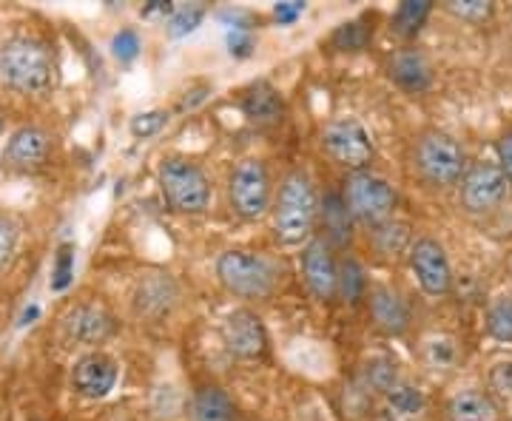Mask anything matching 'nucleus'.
Wrapping results in <instances>:
<instances>
[{"instance_id":"nucleus-37","label":"nucleus","mask_w":512,"mask_h":421,"mask_svg":"<svg viewBox=\"0 0 512 421\" xmlns=\"http://www.w3.org/2000/svg\"><path fill=\"white\" fill-rule=\"evenodd\" d=\"M490 387H493V393H498L501 399H512V359L507 362H498L490 370Z\"/></svg>"},{"instance_id":"nucleus-3","label":"nucleus","mask_w":512,"mask_h":421,"mask_svg":"<svg viewBox=\"0 0 512 421\" xmlns=\"http://www.w3.org/2000/svg\"><path fill=\"white\" fill-rule=\"evenodd\" d=\"M157 180L171 211L200 217L211 205V183L200 165L185 157H165L157 168Z\"/></svg>"},{"instance_id":"nucleus-1","label":"nucleus","mask_w":512,"mask_h":421,"mask_svg":"<svg viewBox=\"0 0 512 421\" xmlns=\"http://www.w3.org/2000/svg\"><path fill=\"white\" fill-rule=\"evenodd\" d=\"M0 77L9 89L26 97H43L55 89V57L37 37H9L0 46Z\"/></svg>"},{"instance_id":"nucleus-4","label":"nucleus","mask_w":512,"mask_h":421,"mask_svg":"<svg viewBox=\"0 0 512 421\" xmlns=\"http://www.w3.org/2000/svg\"><path fill=\"white\" fill-rule=\"evenodd\" d=\"M217 279L225 291L248 302H262L271 299L276 288V274L271 262L251 251L231 248L217 259Z\"/></svg>"},{"instance_id":"nucleus-33","label":"nucleus","mask_w":512,"mask_h":421,"mask_svg":"<svg viewBox=\"0 0 512 421\" xmlns=\"http://www.w3.org/2000/svg\"><path fill=\"white\" fill-rule=\"evenodd\" d=\"M20 245V225L9 214H0V271L15 259Z\"/></svg>"},{"instance_id":"nucleus-30","label":"nucleus","mask_w":512,"mask_h":421,"mask_svg":"<svg viewBox=\"0 0 512 421\" xmlns=\"http://www.w3.org/2000/svg\"><path fill=\"white\" fill-rule=\"evenodd\" d=\"M202 20H205V6H200V3L177 6L174 15L165 20V32H168V37H185L197 32Z\"/></svg>"},{"instance_id":"nucleus-10","label":"nucleus","mask_w":512,"mask_h":421,"mask_svg":"<svg viewBox=\"0 0 512 421\" xmlns=\"http://www.w3.org/2000/svg\"><path fill=\"white\" fill-rule=\"evenodd\" d=\"M222 342H225L228 353H234L237 359H265L268 348H271L265 322L248 308H237L225 316Z\"/></svg>"},{"instance_id":"nucleus-34","label":"nucleus","mask_w":512,"mask_h":421,"mask_svg":"<svg viewBox=\"0 0 512 421\" xmlns=\"http://www.w3.org/2000/svg\"><path fill=\"white\" fill-rule=\"evenodd\" d=\"M140 49H143V43H140V35L134 29H120L117 35L111 37V55L117 57L120 63L137 60Z\"/></svg>"},{"instance_id":"nucleus-39","label":"nucleus","mask_w":512,"mask_h":421,"mask_svg":"<svg viewBox=\"0 0 512 421\" xmlns=\"http://www.w3.org/2000/svg\"><path fill=\"white\" fill-rule=\"evenodd\" d=\"M305 15V3L302 0H285V3H276L274 6V18L282 23V26H291L296 20Z\"/></svg>"},{"instance_id":"nucleus-15","label":"nucleus","mask_w":512,"mask_h":421,"mask_svg":"<svg viewBox=\"0 0 512 421\" xmlns=\"http://www.w3.org/2000/svg\"><path fill=\"white\" fill-rule=\"evenodd\" d=\"M63 333L77 345H103L117 333V319L103 305H74L72 311L63 316Z\"/></svg>"},{"instance_id":"nucleus-5","label":"nucleus","mask_w":512,"mask_h":421,"mask_svg":"<svg viewBox=\"0 0 512 421\" xmlns=\"http://www.w3.org/2000/svg\"><path fill=\"white\" fill-rule=\"evenodd\" d=\"M416 168L430 185L447 188V185L461 183L467 171V157L456 137L444 131H427L421 134L419 146H416Z\"/></svg>"},{"instance_id":"nucleus-28","label":"nucleus","mask_w":512,"mask_h":421,"mask_svg":"<svg viewBox=\"0 0 512 421\" xmlns=\"http://www.w3.org/2000/svg\"><path fill=\"white\" fill-rule=\"evenodd\" d=\"M367 43H370V29H367L362 20H350L333 29L330 35V46L336 52H362Z\"/></svg>"},{"instance_id":"nucleus-6","label":"nucleus","mask_w":512,"mask_h":421,"mask_svg":"<svg viewBox=\"0 0 512 421\" xmlns=\"http://www.w3.org/2000/svg\"><path fill=\"white\" fill-rule=\"evenodd\" d=\"M342 197L348 202L350 214L356 222H365L370 228L393 220L396 208V188L387 183L384 177L373 171H356L345 180Z\"/></svg>"},{"instance_id":"nucleus-12","label":"nucleus","mask_w":512,"mask_h":421,"mask_svg":"<svg viewBox=\"0 0 512 421\" xmlns=\"http://www.w3.org/2000/svg\"><path fill=\"white\" fill-rule=\"evenodd\" d=\"M302 279L319 302H333L339 288V259L322 237H311L302 248Z\"/></svg>"},{"instance_id":"nucleus-42","label":"nucleus","mask_w":512,"mask_h":421,"mask_svg":"<svg viewBox=\"0 0 512 421\" xmlns=\"http://www.w3.org/2000/svg\"><path fill=\"white\" fill-rule=\"evenodd\" d=\"M0 137H3V114H0Z\"/></svg>"},{"instance_id":"nucleus-36","label":"nucleus","mask_w":512,"mask_h":421,"mask_svg":"<svg viewBox=\"0 0 512 421\" xmlns=\"http://www.w3.org/2000/svg\"><path fill=\"white\" fill-rule=\"evenodd\" d=\"M74 274V245H60L55 259V274H52V288L66 291Z\"/></svg>"},{"instance_id":"nucleus-21","label":"nucleus","mask_w":512,"mask_h":421,"mask_svg":"<svg viewBox=\"0 0 512 421\" xmlns=\"http://www.w3.org/2000/svg\"><path fill=\"white\" fill-rule=\"evenodd\" d=\"M191 421H237V410L231 396L217 385H200L188 402Z\"/></svg>"},{"instance_id":"nucleus-23","label":"nucleus","mask_w":512,"mask_h":421,"mask_svg":"<svg viewBox=\"0 0 512 421\" xmlns=\"http://www.w3.org/2000/svg\"><path fill=\"white\" fill-rule=\"evenodd\" d=\"M336 299H342L345 305H359L362 299H367V274L359 259H339V288H336Z\"/></svg>"},{"instance_id":"nucleus-41","label":"nucleus","mask_w":512,"mask_h":421,"mask_svg":"<svg viewBox=\"0 0 512 421\" xmlns=\"http://www.w3.org/2000/svg\"><path fill=\"white\" fill-rule=\"evenodd\" d=\"M174 3H168V0H151L148 6H143V18H151V15H165V18H171L174 15Z\"/></svg>"},{"instance_id":"nucleus-24","label":"nucleus","mask_w":512,"mask_h":421,"mask_svg":"<svg viewBox=\"0 0 512 421\" xmlns=\"http://www.w3.org/2000/svg\"><path fill=\"white\" fill-rule=\"evenodd\" d=\"M359 385L365 393H390L393 387L399 385V376H396V365L390 362V359H384V356H376V359H370L362 367V373H359Z\"/></svg>"},{"instance_id":"nucleus-7","label":"nucleus","mask_w":512,"mask_h":421,"mask_svg":"<svg viewBox=\"0 0 512 421\" xmlns=\"http://www.w3.org/2000/svg\"><path fill=\"white\" fill-rule=\"evenodd\" d=\"M228 200L239 220L256 222L271 211V174L262 160H242L228 177Z\"/></svg>"},{"instance_id":"nucleus-25","label":"nucleus","mask_w":512,"mask_h":421,"mask_svg":"<svg viewBox=\"0 0 512 421\" xmlns=\"http://www.w3.org/2000/svg\"><path fill=\"white\" fill-rule=\"evenodd\" d=\"M433 12V3L430 0H404L402 6L396 9L393 15V32L404 40L416 37L421 32V26L427 23Z\"/></svg>"},{"instance_id":"nucleus-31","label":"nucleus","mask_w":512,"mask_h":421,"mask_svg":"<svg viewBox=\"0 0 512 421\" xmlns=\"http://www.w3.org/2000/svg\"><path fill=\"white\" fill-rule=\"evenodd\" d=\"M444 9L458 20L467 23H484L493 18V3L490 0H447Z\"/></svg>"},{"instance_id":"nucleus-32","label":"nucleus","mask_w":512,"mask_h":421,"mask_svg":"<svg viewBox=\"0 0 512 421\" xmlns=\"http://www.w3.org/2000/svg\"><path fill=\"white\" fill-rule=\"evenodd\" d=\"M165 126H168V111L151 109L134 114L131 123H128V131H131V137H137V140H148V137L160 134Z\"/></svg>"},{"instance_id":"nucleus-40","label":"nucleus","mask_w":512,"mask_h":421,"mask_svg":"<svg viewBox=\"0 0 512 421\" xmlns=\"http://www.w3.org/2000/svg\"><path fill=\"white\" fill-rule=\"evenodd\" d=\"M495 154H498V168L504 171V177L512 185V131L501 134V140L495 143Z\"/></svg>"},{"instance_id":"nucleus-11","label":"nucleus","mask_w":512,"mask_h":421,"mask_svg":"<svg viewBox=\"0 0 512 421\" xmlns=\"http://www.w3.org/2000/svg\"><path fill=\"white\" fill-rule=\"evenodd\" d=\"M410 268L427 296H447L453 291V268L436 239L421 237L410 245Z\"/></svg>"},{"instance_id":"nucleus-16","label":"nucleus","mask_w":512,"mask_h":421,"mask_svg":"<svg viewBox=\"0 0 512 421\" xmlns=\"http://www.w3.org/2000/svg\"><path fill=\"white\" fill-rule=\"evenodd\" d=\"M239 109L245 114V120H248L251 126H256V129H276V126H282V120H285V114H288V106H285L282 94L276 92L268 80H256V83H251V86L242 92Z\"/></svg>"},{"instance_id":"nucleus-35","label":"nucleus","mask_w":512,"mask_h":421,"mask_svg":"<svg viewBox=\"0 0 512 421\" xmlns=\"http://www.w3.org/2000/svg\"><path fill=\"white\" fill-rule=\"evenodd\" d=\"M424 356L436 370H447L456 365V345L450 339H433L424 345Z\"/></svg>"},{"instance_id":"nucleus-26","label":"nucleus","mask_w":512,"mask_h":421,"mask_svg":"<svg viewBox=\"0 0 512 421\" xmlns=\"http://www.w3.org/2000/svg\"><path fill=\"white\" fill-rule=\"evenodd\" d=\"M387 404H390V413L393 416H399V419H419L421 413H424V396H421V390L410 385H396L390 393H387Z\"/></svg>"},{"instance_id":"nucleus-8","label":"nucleus","mask_w":512,"mask_h":421,"mask_svg":"<svg viewBox=\"0 0 512 421\" xmlns=\"http://www.w3.org/2000/svg\"><path fill=\"white\" fill-rule=\"evenodd\" d=\"M322 148L328 151L333 163L348 168L350 174L356 171H370V163L376 157V148L367 129L353 120V117H342V120H330L322 129Z\"/></svg>"},{"instance_id":"nucleus-29","label":"nucleus","mask_w":512,"mask_h":421,"mask_svg":"<svg viewBox=\"0 0 512 421\" xmlns=\"http://www.w3.org/2000/svg\"><path fill=\"white\" fill-rule=\"evenodd\" d=\"M373 239H376L382 254H399L410 242V225L399 220H387L373 228Z\"/></svg>"},{"instance_id":"nucleus-19","label":"nucleus","mask_w":512,"mask_h":421,"mask_svg":"<svg viewBox=\"0 0 512 421\" xmlns=\"http://www.w3.org/2000/svg\"><path fill=\"white\" fill-rule=\"evenodd\" d=\"M387 72H390V80L396 83V86H402L404 92H427L430 86H433V69H430V63H427V57L416 52V49H402V52H396V55L390 57V66H387Z\"/></svg>"},{"instance_id":"nucleus-17","label":"nucleus","mask_w":512,"mask_h":421,"mask_svg":"<svg viewBox=\"0 0 512 421\" xmlns=\"http://www.w3.org/2000/svg\"><path fill=\"white\" fill-rule=\"evenodd\" d=\"M367 305H370L373 325L387 336H402L404 330L410 328V308L402 299V293H396L393 288H387V285L370 288Z\"/></svg>"},{"instance_id":"nucleus-9","label":"nucleus","mask_w":512,"mask_h":421,"mask_svg":"<svg viewBox=\"0 0 512 421\" xmlns=\"http://www.w3.org/2000/svg\"><path fill=\"white\" fill-rule=\"evenodd\" d=\"M510 194V180L504 177V171L498 163H476L473 168L464 171L461 185H458V200L467 214H490Z\"/></svg>"},{"instance_id":"nucleus-14","label":"nucleus","mask_w":512,"mask_h":421,"mask_svg":"<svg viewBox=\"0 0 512 421\" xmlns=\"http://www.w3.org/2000/svg\"><path fill=\"white\" fill-rule=\"evenodd\" d=\"M52 157V137L40 126H20L6 143V165L18 174H35Z\"/></svg>"},{"instance_id":"nucleus-18","label":"nucleus","mask_w":512,"mask_h":421,"mask_svg":"<svg viewBox=\"0 0 512 421\" xmlns=\"http://www.w3.org/2000/svg\"><path fill=\"white\" fill-rule=\"evenodd\" d=\"M319 228H322V239L328 242L330 248H348L353 242V214H350L348 202L339 191H328L319 200Z\"/></svg>"},{"instance_id":"nucleus-20","label":"nucleus","mask_w":512,"mask_h":421,"mask_svg":"<svg viewBox=\"0 0 512 421\" xmlns=\"http://www.w3.org/2000/svg\"><path fill=\"white\" fill-rule=\"evenodd\" d=\"M177 285H174V279L168 274H148L140 279V285H137V293H134V305H137V311L146 313V316H163L174 308V302H177Z\"/></svg>"},{"instance_id":"nucleus-27","label":"nucleus","mask_w":512,"mask_h":421,"mask_svg":"<svg viewBox=\"0 0 512 421\" xmlns=\"http://www.w3.org/2000/svg\"><path fill=\"white\" fill-rule=\"evenodd\" d=\"M487 333L495 342H512V293L498 296L487 311Z\"/></svg>"},{"instance_id":"nucleus-2","label":"nucleus","mask_w":512,"mask_h":421,"mask_svg":"<svg viewBox=\"0 0 512 421\" xmlns=\"http://www.w3.org/2000/svg\"><path fill=\"white\" fill-rule=\"evenodd\" d=\"M319 217V197L313 180L296 168L285 174L279 185V197L274 202V234L282 245H302L311 242L313 228Z\"/></svg>"},{"instance_id":"nucleus-22","label":"nucleus","mask_w":512,"mask_h":421,"mask_svg":"<svg viewBox=\"0 0 512 421\" xmlns=\"http://www.w3.org/2000/svg\"><path fill=\"white\" fill-rule=\"evenodd\" d=\"M450 421H501V407L484 390H461L447 402Z\"/></svg>"},{"instance_id":"nucleus-38","label":"nucleus","mask_w":512,"mask_h":421,"mask_svg":"<svg viewBox=\"0 0 512 421\" xmlns=\"http://www.w3.org/2000/svg\"><path fill=\"white\" fill-rule=\"evenodd\" d=\"M254 32H248V29H228V52L239 60H245V57L254 55Z\"/></svg>"},{"instance_id":"nucleus-13","label":"nucleus","mask_w":512,"mask_h":421,"mask_svg":"<svg viewBox=\"0 0 512 421\" xmlns=\"http://www.w3.org/2000/svg\"><path fill=\"white\" fill-rule=\"evenodd\" d=\"M117 385V362L109 353L92 350L80 356L72 367V390L83 399H106Z\"/></svg>"},{"instance_id":"nucleus-43","label":"nucleus","mask_w":512,"mask_h":421,"mask_svg":"<svg viewBox=\"0 0 512 421\" xmlns=\"http://www.w3.org/2000/svg\"><path fill=\"white\" fill-rule=\"evenodd\" d=\"M248 421H256V419H248Z\"/></svg>"}]
</instances>
